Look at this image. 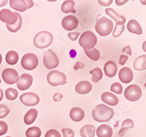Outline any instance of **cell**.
I'll return each instance as SVG.
<instances>
[{"label": "cell", "mask_w": 146, "mask_h": 137, "mask_svg": "<svg viewBox=\"0 0 146 137\" xmlns=\"http://www.w3.org/2000/svg\"><path fill=\"white\" fill-rule=\"evenodd\" d=\"M92 116L96 122H108L114 116V110L105 104H99L92 111Z\"/></svg>", "instance_id": "1"}, {"label": "cell", "mask_w": 146, "mask_h": 137, "mask_svg": "<svg viewBox=\"0 0 146 137\" xmlns=\"http://www.w3.org/2000/svg\"><path fill=\"white\" fill-rule=\"evenodd\" d=\"M53 36L50 32L42 31L35 35L34 38V45L36 48L44 49L50 46L53 42Z\"/></svg>", "instance_id": "2"}, {"label": "cell", "mask_w": 146, "mask_h": 137, "mask_svg": "<svg viewBox=\"0 0 146 137\" xmlns=\"http://www.w3.org/2000/svg\"><path fill=\"white\" fill-rule=\"evenodd\" d=\"M97 43V37L96 34L91 31H86L83 32L79 39V45L83 48L84 51L91 50Z\"/></svg>", "instance_id": "3"}, {"label": "cell", "mask_w": 146, "mask_h": 137, "mask_svg": "<svg viewBox=\"0 0 146 137\" xmlns=\"http://www.w3.org/2000/svg\"><path fill=\"white\" fill-rule=\"evenodd\" d=\"M113 26L114 25L111 20L107 18L106 17H102L96 21L95 29L100 36H106L110 34L113 29Z\"/></svg>", "instance_id": "4"}, {"label": "cell", "mask_w": 146, "mask_h": 137, "mask_svg": "<svg viewBox=\"0 0 146 137\" xmlns=\"http://www.w3.org/2000/svg\"><path fill=\"white\" fill-rule=\"evenodd\" d=\"M47 81L52 86L63 85L66 83V76L64 73L57 70L50 71L47 75Z\"/></svg>", "instance_id": "5"}, {"label": "cell", "mask_w": 146, "mask_h": 137, "mask_svg": "<svg viewBox=\"0 0 146 137\" xmlns=\"http://www.w3.org/2000/svg\"><path fill=\"white\" fill-rule=\"evenodd\" d=\"M39 64V60L35 53H27L22 57L21 66L26 70L35 69Z\"/></svg>", "instance_id": "6"}, {"label": "cell", "mask_w": 146, "mask_h": 137, "mask_svg": "<svg viewBox=\"0 0 146 137\" xmlns=\"http://www.w3.org/2000/svg\"><path fill=\"white\" fill-rule=\"evenodd\" d=\"M142 89L137 85H131L128 86L124 91V96L130 101H138L142 96Z\"/></svg>", "instance_id": "7"}, {"label": "cell", "mask_w": 146, "mask_h": 137, "mask_svg": "<svg viewBox=\"0 0 146 137\" xmlns=\"http://www.w3.org/2000/svg\"><path fill=\"white\" fill-rule=\"evenodd\" d=\"M43 64L47 69H53L58 66L59 60L57 55L52 50L49 49L44 53Z\"/></svg>", "instance_id": "8"}, {"label": "cell", "mask_w": 146, "mask_h": 137, "mask_svg": "<svg viewBox=\"0 0 146 137\" xmlns=\"http://www.w3.org/2000/svg\"><path fill=\"white\" fill-rule=\"evenodd\" d=\"M10 7L16 11L24 12L34 6L35 3L32 0H10Z\"/></svg>", "instance_id": "9"}, {"label": "cell", "mask_w": 146, "mask_h": 137, "mask_svg": "<svg viewBox=\"0 0 146 137\" xmlns=\"http://www.w3.org/2000/svg\"><path fill=\"white\" fill-rule=\"evenodd\" d=\"M2 77L5 83L8 85H13L17 83L19 79L18 71L11 68H7L4 69L2 73Z\"/></svg>", "instance_id": "10"}, {"label": "cell", "mask_w": 146, "mask_h": 137, "mask_svg": "<svg viewBox=\"0 0 146 137\" xmlns=\"http://www.w3.org/2000/svg\"><path fill=\"white\" fill-rule=\"evenodd\" d=\"M0 20L7 25H13L18 21L17 13H13L8 9L0 10Z\"/></svg>", "instance_id": "11"}, {"label": "cell", "mask_w": 146, "mask_h": 137, "mask_svg": "<svg viewBox=\"0 0 146 137\" xmlns=\"http://www.w3.org/2000/svg\"><path fill=\"white\" fill-rule=\"evenodd\" d=\"M20 101L25 106L32 107V106H35L39 104L40 97L34 93H23L21 96Z\"/></svg>", "instance_id": "12"}, {"label": "cell", "mask_w": 146, "mask_h": 137, "mask_svg": "<svg viewBox=\"0 0 146 137\" xmlns=\"http://www.w3.org/2000/svg\"><path fill=\"white\" fill-rule=\"evenodd\" d=\"M33 77L29 74H23L17 82V87L20 91H26L32 86Z\"/></svg>", "instance_id": "13"}, {"label": "cell", "mask_w": 146, "mask_h": 137, "mask_svg": "<svg viewBox=\"0 0 146 137\" xmlns=\"http://www.w3.org/2000/svg\"><path fill=\"white\" fill-rule=\"evenodd\" d=\"M78 19L74 15H67L63 18L62 21V25L63 28H64L66 31H73L74 29L78 27Z\"/></svg>", "instance_id": "14"}, {"label": "cell", "mask_w": 146, "mask_h": 137, "mask_svg": "<svg viewBox=\"0 0 146 137\" xmlns=\"http://www.w3.org/2000/svg\"><path fill=\"white\" fill-rule=\"evenodd\" d=\"M118 77L120 81H121L123 83L127 84V83H131L134 78V73L132 70L129 67H123L120 70L118 73Z\"/></svg>", "instance_id": "15"}, {"label": "cell", "mask_w": 146, "mask_h": 137, "mask_svg": "<svg viewBox=\"0 0 146 137\" xmlns=\"http://www.w3.org/2000/svg\"><path fill=\"white\" fill-rule=\"evenodd\" d=\"M105 13H106L107 15L111 17L115 21V23H116L115 24L121 26V25H124L126 23V18L123 15H119L114 9L106 8L105 9Z\"/></svg>", "instance_id": "16"}, {"label": "cell", "mask_w": 146, "mask_h": 137, "mask_svg": "<svg viewBox=\"0 0 146 137\" xmlns=\"http://www.w3.org/2000/svg\"><path fill=\"white\" fill-rule=\"evenodd\" d=\"M104 71L105 74L108 77H113L116 75L118 67L116 64L113 61H108L105 63L104 66Z\"/></svg>", "instance_id": "17"}, {"label": "cell", "mask_w": 146, "mask_h": 137, "mask_svg": "<svg viewBox=\"0 0 146 137\" xmlns=\"http://www.w3.org/2000/svg\"><path fill=\"white\" fill-rule=\"evenodd\" d=\"M92 90V85L88 81H81L75 85V91L82 95L87 94Z\"/></svg>", "instance_id": "18"}, {"label": "cell", "mask_w": 146, "mask_h": 137, "mask_svg": "<svg viewBox=\"0 0 146 137\" xmlns=\"http://www.w3.org/2000/svg\"><path fill=\"white\" fill-rule=\"evenodd\" d=\"M113 130L107 124H102L96 128V136L98 137H112Z\"/></svg>", "instance_id": "19"}, {"label": "cell", "mask_w": 146, "mask_h": 137, "mask_svg": "<svg viewBox=\"0 0 146 137\" xmlns=\"http://www.w3.org/2000/svg\"><path fill=\"white\" fill-rule=\"evenodd\" d=\"M101 99L105 104L110 106H115L118 104V98L113 93L110 92L103 93L101 96Z\"/></svg>", "instance_id": "20"}, {"label": "cell", "mask_w": 146, "mask_h": 137, "mask_svg": "<svg viewBox=\"0 0 146 137\" xmlns=\"http://www.w3.org/2000/svg\"><path fill=\"white\" fill-rule=\"evenodd\" d=\"M70 117L72 120L75 122H80L85 117L84 111L80 107H73L70 110Z\"/></svg>", "instance_id": "21"}, {"label": "cell", "mask_w": 146, "mask_h": 137, "mask_svg": "<svg viewBox=\"0 0 146 137\" xmlns=\"http://www.w3.org/2000/svg\"><path fill=\"white\" fill-rule=\"evenodd\" d=\"M127 29L131 33L135 34L140 35L143 34V29L139 23L136 20H130L127 23Z\"/></svg>", "instance_id": "22"}, {"label": "cell", "mask_w": 146, "mask_h": 137, "mask_svg": "<svg viewBox=\"0 0 146 137\" xmlns=\"http://www.w3.org/2000/svg\"><path fill=\"white\" fill-rule=\"evenodd\" d=\"M133 67L137 71L146 70V55H142L137 57L134 61Z\"/></svg>", "instance_id": "23"}, {"label": "cell", "mask_w": 146, "mask_h": 137, "mask_svg": "<svg viewBox=\"0 0 146 137\" xmlns=\"http://www.w3.org/2000/svg\"><path fill=\"white\" fill-rule=\"evenodd\" d=\"M96 134V128L92 125H85L80 130L82 137H94Z\"/></svg>", "instance_id": "24"}, {"label": "cell", "mask_w": 146, "mask_h": 137, "mask_svg": "<svg viewBox=\"0 0 146 137\" xmlns=\"http://www.w3.org/2000/svg\"><path fill=\"white\" fill-rule=\"evenodd\" d=\"M37 115H38V113H37V110L36 109H29L24 116V119H23L24 122L27 125H31L36 119Z\"/></svg>", "instance_id": "25"}, {"label": "cell", "mask_w": 146, "mask_h": 137, "mask_svg": "<svg viewBox=\"0 0 146 137\" xmlns=\"http://www.w3.org/2000/svg\"><path fill=\"white\" fill-rule=\"evenodd\" d=\"M75 1L72 0H66L63 2L62 5V11L64 13H75L76 10H75L74 7H75Z\"/></svg>", "instance_id": "26"}, {"label": "cell", "mask_w": 146, "mask_h": 137, "mask_svg": "<svg viewBox=\"0 0 146 137\" xmlns=\"http://www.w3.org/2000/svg\"><path fill=\"white\" fill-rule=\"evenodd\" d=\"M134 126H135V124H134L132 120L126 119L125 120H123V122H122V125H121V130L118 132L120 136H123L128 130L134 128Z\"/></svg>", "instance_id": "27"}, {"label": "cell", "mask_w": 146, "mask_h": 137, "mask_svg": "<svg viewBox=\"0 0 146 137\" xmlns=\"http://www.w3.org/2000/svg\"><path fill=\"white\" fill-rule=\"evenodd\" d=\"M5 60L8 64L15 65L18 63V60H19V56H18V53L15 50H10L6 54Z\"/></svg>", "instance_id": "28"}, {"label": "cell", "mask_w": 146, "mask_h": 137, "mask_svg": "<svg viewBox=\"0 0 146 137\" xmlns=\"http://www.w3.org/2000/svg\"><path fill=\"white\" fill-rule=\"evenodd\" d=\"M17 16H18V21L15 23H14L13 25H7L6 24V26H7V29L10 31V32H13V33H15L17 32L18 31H19L21 28L22 26V17L21 15L19 13H17Z\"/></svg>", "instance_id": "29"}, {"label": "cell", "mask_w": 146, "mask_h": 137, "mask_svg": "<svg viewBox=\"0 0 146 137\" xmlns=\"http://www.w3.org/2000/svg\"><path fill=\"white\" fill-rule=\"evenodd\" d=\"M90 74L92 75V81L94 83H98L103 77V73L100 68L96 67L90 71Z\"/></svg>", "instance_id": "30"}, {"label": "cell", "mask_w": 146, "mask_h": 137, "mask_svg": "<svg viewBox=\"0 0 146 137\" xmlns=\"http://www.w3.org/2000/svg\"><path fill=\"white\" fill-rule=\"evenodd\" d=\"M42 134V131L40 128L36 126H32L29 128L26 131L27 137H40Z\"/></svg>", "instance_id": "31"}, {"label": "cell", "mask_w": 146, "mask_h": 137, "mask_svg": "<svg viewBox=\"0 0 146 137\" xmlns=\"http://www.w3.org/2000/svg\"><path fill=\"white\" fill-rule=\"evenodd\" d=\"M85 53L90 59L94 61H97L100 59V52L96 48H93L88 51H85Z\"/></svg>", "instance_id": "32"}, {"label": "cell", "mask_w": 146, "mask_h": 137, "mask_svg": "<svg viewBox=\"0 0 146 137\" xmlns=\"http://www.w3.org/2000/svg\"><path fill=\"white\" fill-rule=\"evenodd\" d=\"M18 96V91H16L14 88H7L6 91H5V96L7 98L8 100H10V101H13V100H15L17 99Z\"/></svg>", "instance_id": "33"}, {"label": "cell", "mask_w": 146, "mask_h": 137, "mask_svg": "<svg viewBox=\"0 0 146 137\" xmlns=\"http://www.w3.org/2000/svg\"><path fill=\"white\" fill-rule=\"evenodd\" d=\"M124 29H125V24L121 25V26L115 24L114 27V31H113V36H114V37H118V36H120L121 34H122V33L123 32Z\"/></svg>", "instance_id": "34"}, {"label": "cell", "mask_w": 146, "mask_h": 137, "mask_svg": "<svg viewBox=\"0 0 146 137\" xmlns=\"http://www.w3.org/2000/svg\"><path fill=\"white\" fill-rule=\"evenodd\" d=\"M110 91L116 94H121L123 92V87L119 83H114L110 87Z\"/></svg>", "instance_id": "35"}, {"label": "cell", "mask_w": 146, "mask_h": 137, "mask_svg": "<svg viewBox=\"0 0 146 137\" xmlns=\"http://www.w3.org/2000/svg\"><path fill=\"white\" fill-rule=\"evenodd\" d=\"M10 112V110L7 106L5 104H0V119L7 117Z\"/></svg>", "instance_id": "36"}, {"label": "cell", "mask_w": 146, "mask_h": 137, "mask_svg": "<svg viewBox=\"0 0 146 137\" xmlns=\"http://www.w3.org/2000/svg\"><path fill=\"white\" fill-rule=\"evenodd\" d=\"M45 137H62L61 134L58 132L57 130L55 129H50V130H48L45 134Z\"/></svg>", "instance_id": "37"}, {"label": "cell", "mask_w": 146, "mask_h": 137, "mask_svg": "<svg viewBox=\"0 0 146 137\" xmlns=\"http://www.w3.org/2000/svg\"><path fill=\"white\" fill-rule=\"evenodd\" d=\"M8 130V126L4 121H0V136L5 134Z\"/></svg>", "instance_id": "38"}, {"label": "cell", "mask_w": 146, "mask_h": 137, "mask_svg": "<svg viewBox=\"0 0 146 137\" xmlns=\"http://www.w3.org/2000/svg\"><path fill=\"white\" fill-rule=\"evenodd\" d=\"M62 134H63L64 137H74L75 136V133L72 129L65 128L62 129Z\"/></svg>", "instance_id": "39"}, {"label": "cell", "mask_w": 146, "mask_h": 137, "mask_svg": "<svg viewBox=\"0 0 146 137\" xmlns=\"http://www.w3.org/2000/svg\"><path fill=\"white\" fill-rule=\"evenodd\" d=\"M80 32H70L68 34V36L69 38L72 41H75V40H78V36L80 35Z\"/></svg>", "instance_id": "40"}, {"label": "cell", "mask_w": 146, "mask_h": 137, "mask_svg": "<svg viewBox=\"0 0 146 137\" xmlns=\"http://www.w3.org/2000/svg\"><path fill=\"white\" fill-rule=\"evenodd\" d=\"M128 59H129V56H126V55L122 54L120 56V59H119V64L120 65H124L127 62Z\"/></svg>", "instance_id": "41"}, {"label": "cell", "mask_w": 146, "mask_h": 137, "mask_svg": "<svg viewBox=\"0 0 146 137\" xmlns=\"http://www.w3.org/2000/svg\"><path fill=\"white\" fill-rule=\"evenodd\" d=\"M62 98H63V95L62 93H55L53 96V101H56V102H58V101H62Z\"/></svg>", "instance_id": "42"}, {"label": "cell", "mask_w": 146, "mask_h": 137, "mask_svg": "<svg viewBox=\"0 0 146 137\" xmlns=\"http://www.w3.org/2000/svg\"><path fill=\"white\" fill-rule=\"evenodd\" d=\"M98 2L102 6L107 7V6H109L113 3V0H102V1H98Z\"/></svg>", "instance_id": "43"}, {"label": "cell", "mask_w": 146, "mask_h": 137, "mask_svg": "<svg viewBox=\"0 0 146 137\" xmlns=\"http://www.w3.org/2000/svg\"><path fill=\"white\" fill-rule=\"evenodd\" d=\"M122 52H123V53H126V54L129 55L130 56H131V55H132V52H131V48H130L129 45L124 47V48L122 49Z\"/></svg>", "instance_id": "44"}, {"label": "cell", "mask_w": 146, "mask_h": 137, "mask_svg": "<svg viewBox=\"0 0 146 137\" xmlns=\"http://www.w3.org/2000/svg\"><path fill=\"white\" fill-rule=\"evenodd\" d=\"M85 67V65L83 64L82 62H77L76 64L75 65V66H74V69H75V70H78V69H83V68Z\"/></svg>", "instance_id": "45"}, {"label": "cell", "mask_w": 146, "mask_h": 137, "mask_svg": "<svg viewBox=\"0 0 146 137\" xmlns=\"http://www.w3.org/2000/svg\"><path fill=\"white\" fill-rule=\"evenodd\" d=\"M128 1H118V0H116L115 1V3H116L117 5L118 6H121V5H123V4H126Z\"/></svg>", "instance_id": "46"}, {"label": "cell", "mask_w": 146, "mask_h": 137, "mask_svg": "<svg viewBox=\"0 0 146 137\" xmlns=\"http://www.w3.org/2000/svg\"><path fill=\"white\" fill-rule=\"evenodd\" d=\"M8 2L7 0H0V7H3L5 5H6Z\"/></svg>", "instance_id": "47"}, {"label": "cell", "mask_w": 146, "mask_h": 137, "mask_svg": "<svg viewBox=\"0 0 146 137\" xmlns=\"http://www.w3.org/2000/svg\"><path fill=\"white\" fill-rule=\"evenodd\" d=\"M3 97H4L3 91H2V90L1 89V88H0V101H2V99H3Z\"/></svg>", "instance_id": "48"}, {"label": "cell", "mask_w": 146, "mask_h": 137, "mask_svg": "<svg viewBox=\"0 0 146 137\" xmlns=\"http://www.w3.org/2000/svg\"><path fill=\"white\" fill-rule=\"evenodd\" d=\"M142 48H143V50L146 53V40L143 43V46H142Z\"/></svg>", "instance_id": "49"}, {"label": "cell", "mask_w": 146, "mask_h": 137, "mask_svg": "<svg viewBox=\"0 0 146 137\" xmlns=\"http://www.w3.org/2000/svg\"><path fill=\"white\" fill-rule=\"evenodd\" d=\"M2 54L0 53V64H2Z\"/></svg>", "instance_id": "50"}, {"label": "cell", "mask_w": 146, "mask_h": 137, "mask_svg": "<svg viewBox=\"0 0 146 137\" xmlns=\"http://www.w3.org/2000/svg\"><path fill=\"white\" fill-rule=\"evenodd\" d=\"M142 3H143V4H145H145H146V1H145V2H143V1H142Z\"/></svg>", "instance_id": "51"}, {"label": "cell", "mask_w": 146, "mask_h": 137, "mask_svg": "<svg viewBox=\"0 0 146 137\" xmlns=\"http://www.w3.org/2000/svg\"><path fill=\"white\" fill-rule=\"evenodd\" d=\"M145 85V88H146V83H145V85Z\"/></svg>", "instance_id": "52"}, {"label": "cell", "mask_w": 146, "mask_h": 137, "mask_svg": "<svg viewBox=\"0 0 146 137\" xmlns=\"http://www.w3.org/2000/svg\"><path fill=\"white\" fill-rule=\"evenodd\" d=\"M0 83H1V79H0Z\"/></svg>", "instance_id": "53"}, {"label": "cell", "mask_w": 146, "mask_h": 137, "mask_svg": "<svg viewBox=\"0 0 146 137\" xmlns=\"http://www.w3.org/2000/svg\"><path fill=\"white\" fill-rule=\"evenodd\" d=\"M6 137H11V136H6Z\"/></svg>", "instance_id": "54"}]
</instances>
